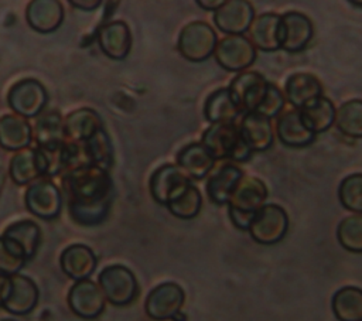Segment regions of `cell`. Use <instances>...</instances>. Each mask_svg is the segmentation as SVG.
<instances>
[{
	"instance_id": "cell-18",
	"label": "cell",
	"mask_w": 362,
	"mask_h": 321,
	"mask_svg": "<svg viewBox=\"0 0 362 321\" xmlns=\"http://www.w3.org/2000/svg\"><path fill=\"white\" fill-rule=\"evenodd\" d=\"M276 134L281 144L290 148H303L314 143L317 134L303 122L298 109L283 110L276 117Z\"/></svg>"
},
{
	"instance_id": "cell-34",
	"label": "cell",
	"mask_w": 362,
	"mask_h": 321,
	"mask_svg": "<svg viewBox=\"0 0 362 321\" xmlns=\"http://www.w3.org/2000/svg\"><path fill=\"white\" fill-rule=\"evenodd\" d=\"M1 235L17 242L25 252L28 260H31L37 255L41 243V228L37 222L31 219L17 221L8 225Z\"/></svg>"
},
{
	"instance_id": "cell-31",
	"label": "cell",
	"mask_w": 362,
	"mask_h": 321,
	"mask_svg": "<svg viewBox=\"0 0 362 321\" xmlns=\"http://www.w3.org/2000/svg\"><path fill=\"white\" fill-rule=\"evenodd\" d=\"M298 110L304 124L315 134L327 132L335 123L337 107L334 102L324 95L308 102Z\"/></svg>"
},
{
	"instance_id": "cell-11",
	"label": "cell",
	"mask_w": 362,
	"mask_h": 321,
	"mask_svg": "<svg viewBox=\"0 0 362 321\" xmlns=\"http://www.w3.org/2000/svg\"><path fill=\"white\" fill-rule=\"evenodd\" d=\"M66 301L71 311L83 320H95L106 308L102 288L90 279L75 281L68 291Z\"/></svg>"
},
{
	"instance_id": "cell-7",
	"label": "cell",
	"mask_w": 362,
	"mask_h": 321,
	"mask_svg": "<svg viewBox=\"0 0 362 321\" xmlns=\"http://www.w3.org/2000/svg\"><path fill=\"white\" fill-rule=\"evenodd\" d=\"M185 303L184 288L174 281H164L156 286L144 301L146 314L154 321H167L178 320L185 315L181 313V308Z\"/></svg>"
},
{
	"instance_id": "cell-21",
	"label": "cell",
	"mask_w": 362,
	"mask_h": 321,
	"mask_svg": "<svg viewBox=\"0 0 362 321\" xmlns=\"http://www.w3.org/2000/svg\"><path fill=\"white\" fill-rule=\"evenodd\" d=\"M59 266L64 274L79 281L92 276L98 266V257L89 246L83 243H74L62 250L59 256Z\"/></svg>"
},
{
	"instance_id": "cell-17",
	"label": "cell",
	"mask_w": 362,
	"mask_h": 321,
	"mask_svg": "<svg viewBox=\"0 0 362 321\" xmlns=\"http://www.w3.org/2000/svg\"><path fill=\"white\" fill-rule=\"evenodd\" d=\"M40 290L33 279L24 274L10 276V288L3 308L13 315H27L38 304Z\"/></svg>"
},
{
	"instance_id": "cell-24",
	"label": "cell",
	"mask_w": 362,
	"mask_h": 321,
	"mask_svg": "<svg viewBox=\"0 0 362 321\" xmlns=\"http://www.w3.org/2000/svg\"><path fill=\"white\" fill-rule=\"evenodd\" d=\"M245 177L243 170L235 163H223L206 181V195L215 205H228L232 192Z\"/></svg>"
},
{
	"instance_id": "cell-9",
	"label": "cell",
	"mask_w": 362,
	"mask_h": 321,
	"mask_svg": "<svg viewBox=\"0 0 362 321\" xmlns=\"http://www.w3.org/2000/svg\"><path fill=\"white\" fill-rule=\"evenodd\" d=\"M288 230V215L279 204H264L253 216L249 235L260 245L279 243Z\"/></svg>"
},
{
	"instance_id": "cell-27",
	"label": "cell",
	"mask_w": 362,
	"mask_h": 321,
	"mask_svg": "<svg viewBox=\"0 0 362 321\" xmlns=\"http://www.w3.org/2000/svg\"><path fill=\"white\" fill-rule=\"evenodd\" d=\"M187 182H192V180L177 164L167 163L153 171L148 188L153 199L157 204L165 205L170 195Z\"/></svg>"
},
{
	"instance_id": "cell-29",
	"label": "cell",
	"mask_w": 362,
	"mask_h": 321,
	"mask_svg": "<svg viewBox=\"0 0 362 321\" xmlns=\"http://www.w3.org/2000/svg\"><path fill=\"white\" fill-rule=\"evenodd\" d=\"M65 134L69 141H86L102 130L103 120L92 107H79L65 116Z\"/></svg>"
},
{
	"instance_id": "cell-39",
	"label": "cell",
	"mask_w": 362,
	"mask_h": 321,
	"mask_svg": "<svg viewBox=\"0 0 362 321\" xmlns=\"http://www.w3.org/2000/svg\"><path fill=\"white\" fill-rule=\"evenodd\" d=\"M284 105H286V96L281 92V89L277 85L269 82L264 98H263L260 106L257 107L256 113L266 116L267 119L272 120L283 113Z\"/></svg>"
},
{
	"instance_id": "cell-10",
	"label": "cell",
	"mask_w": 362,
	"mask_h": 321,
	"mask_svg": "<svg viewBox=\"0 0 362 321\" xmlns=\"http://www.w3.org/2000/svg\"><path fill=\"white\" fill-rule=\"evenodd\" d=\"M214 57L221 68L239 74L256 61L257 52L247 37L226 35L218 41Z\"/></svg>"
},
{
	"instance_id": "cell-36",
	"label": "cell",
	"mask_w": 362,
	"mask_h": 321,
	"mask_svg": "<svg viewBox=\"0 0 362 321\" xmlns=\"http://www.w3.org/2000/svg\"><path fill=\"white\" fill-rule=\"evenodd\" d=\"M28 257L23 247L13 239L0 236V274L14 276L25 266Z\"/></svg>"
},
{
	"instance_id": "cell-41",
	"label": "cell",
	"mask_w": 362,
	"mask_h": 321,
	"mask_svg": "<svg viewBox=\"0 0 362 321\" xmlns=\"http://www.w3.org/2000/svg\"><path fill=\"white\" fill-rule=\"evenodd\" d=\"M10 288V276L0 274V307H3Z\"/></svg>"
},
{
	"instance_id": "cell-32",
	"label": "cell",
	"mask_w": 362,
	"mask_h": 321,
	"mask_svg": "<svg viewBox=\"0 0 362 321\" xmlns=\"http://www.w3.org/2000/svg\"><path fill=\"white\" fill-rule=\"evenodd\" d=\"M165 206L180 219H192L199 214L202 206L201 191L194 182H187L170 195Z\"/></svg>"
},
{
	"instance_id": "cell-15",
	"label": "cell",
	"mask_w": 362,
	"mask_h": 321,
	"mask_svg": "<svg viewBox=\"0 0 362 321\" xmlns=\"http://www.w3.org/2000/svg\"><path fill=\"white\" fill-rule=\"evenodd\" d=\"M281 16V49L290 54L301 52L308 47L314 35L311 18L296 10L286 11Z\"/></svg>"
},
{
	"instance_id": "cell-38",
	"label": "cell",
	"mask_w": 362,
	"mask_h": 321,
	"mask_svg": "<svg viewBox=\"0 0 362 321\" xmlns=\"http://www.w3.org/2000/svg\"><path fill=\"white\" fill-rule=\"evenodd\" d=\"M338 199L346 211L362 215V173H354L341 180Z\"/></svg>"
},
{
	"instance_id": "cell-3",
	"label": "cell",
	"mask_w": 362,
	"mask_h": 321,
	"mask_svg": "<svg viewBox=\"0 0 362 321\" xmlns=\"http://www.w3.org/2000/svg\"><path fill=\"white\" fill-rule=\"evenodd\" d=\"M201 143L215 160L245 163L253 154L242 139L239 126L235 122L209 124L201 136Z\"/></svg>"
},
{
	"instance_id": "cell-28",
	"label": "cell",
	"mask_w": 362,
	"mask_h": 321,
	"mask_svg": "<svg viewBox=\"0 0 362 321\" xmlns=\"http://www.w3.org/2000/svg\"><path fill=\"white\" fill-rule=\"evenodd\" d=\"M33 141V129L28 119L16 113H7L0 117V147L7 151H20L30 147Z\"/></svg>"
},
{
	"instance_id": "cell-2",
	"label": "cell",
	"mask_w": 362,
	"mask_h": 321,
	"mask_svg": "<svg viewBox=\"0 0 362 321\" xmlns=\"http://www.w3.org/2000/svg\"><path fill=\"white\" fill-rule=\"evenodd\" d=\"M269 197V188L257 177L245 175L228 202V215L235 228L240 230H249L250 222L255 214L266 204Z\"/></svg>"
},
{
	"instance_id": "cell-6",
	"label": "cell",
	"mask_w": 362,
	"mask_h": 321,
	"mask_svg": "<svg viewBox=\"0 0 362 321\" xmlns=\"http://www.w3.org/2000/svg\"><path fill=\"white\" fill-rule=\"evenodd\" d=\"M48 91L34 78L17 81L7 92V105L18 116L31 119L38 117L48 103Z\"/></svg>"
},
{
	"instance_id": "cell-37",
	"label": "cell",
	"mask_w": 362,
	"mask_h": 321,
	"mask_svg": "<svg viewBox=\"0 0 362 321\" xmlns=\"http://www.w3.org/2000/svg\"><path fill=\"white\" fill-rule=\"evenodd\" d=\"M339 245L352 253H362V215L354 214L339 221L337 226Z\"/></svg>"
},
{
	"instance_id": "cell-20",
	"label": "cell",
	"mask_w": 362,
	"mask_h": 321,
	"mask_svg": "<svg viewBox=\"0 0 362 321\" xmlns=\"http://www.w3.org/2000/svg\"><path fill=\"white\" fill-rule=\"evenodd\" d=\"M239 130L246 146L252 153L267 151L274 143V132L272 120L256 112H249L242 116Z\"/></svg>"
},
{
	"instance_id": "cell-4",
	"label": "cell",
	"mask_w": 362,
	"mask_h": 321,
	"mask_svg": "<svg viewBox=\"0 0 362 321\" xmlns=\"http://www.w3.org/2000/svg\"><path fill=\"white\" fill-rule=\"evenodd\" d=\"M218 35L215 30L205 21H191L182 27L177 40V49L189 62L198 64L214 55Z\"/></svg>"
},
{
	"instance_id": "cell-13",
	"label": "cell",
	"mask_w": 362,
	"mask_h": 321,
	"mask_svg": "<svg viewBox=\"0 0 362 321\" xmlns=\"http://www.w3.org/2000/svg\"><path fill=\"white\" fill-rule=\"evenodd\" d=\"M49 163L44 151L38 147H27L17 151L8 164V175L17 185H30L31 182L48 177Z\"/></svg>"
},
{
	"instance_id": "cell-14",
	"label": "cell",
	"mask_w": 362,
	"mask_h": 321,
	"mask_svg": "<svg viewBox=\"0 0 362 321\" xmlns=\"http://www.w3.org/2000/svg\"><path fill=\"white\" fill-rule=\"evenodd\" d=\"M255 7L246 0H223L214 11V23L218 30L228 35H243L255 20Z\"/></svg>"
},
{
	"instance_id": "cell-8",
	"label": "cell",
	"mask_w": 362,
	"mask_h": 321,
	"mask_svg": "<svg viewBox=\"0 0 362 321\" xmlns=\"http://www.w3.org/2000/svg\"><path fill=\"white\" fill-rule=\"evenodd\" d=\"M25 208L40 219H55L64 205L61 188L48 177L31 182L24 194Z\"/></svg>"
},
{
	"instance_id": "cell-26",
	"label": "cell",
	"mask_w": 362,
	"mask_h": 321,
	"mask_svg": "<svg viewBox=\"0 0 362 321\" xmlns=\"http://www.w3.org/2000/svg\"><path fill=\"white\" fill-rule=\"evenodd\" d=\"M214 156L201 141H192L184 146L175 157V164L191 178L204 180L215 165Z\"/></svg>"
},
{
	"instance_id": "cell-43",
	"label": "cell",
	"mask_w": 362,
	"mask_h": 321,
	"mask_svg": "<svg viewBox=\"0 0 362 321\" xmlns=\"http://www.w3.org/2000/svg\"><path fill=\"white\" fill-rule=\"evenodd\" d=\"M349 4H352V6H359V8H362V3H361V1H349Z\"/></svg>"
},
{
	"instance_id": "cell-16",
	"label": "cell",
	"mask_w": 362,
	"mask_h": 321,
	"mask_svg": "<svg viewBox=\"0 0 362 321\" xmlns=\"http://www.w3.org/2000/svg\"><path fill=\"white\" fill-rule=\"evenodd\" d=\"M96 42L110 59H124L132 49V31L126 21L112 20L98 28Z\"/></svg>"
},
{
	"instance_id": "cell-22",
	"label": "cell",
	"mask_w": 362,
	"mask_h": 321,
	"mask_svg": "<svg viewBox=\"0 0 362 321\" xmlns=\"http://www.w3.org/2000/svg\"><path fill=\"white\" fill-rule=\"evenodd\" d=\"M64 6L58 0H31L25 8L27 24L37 33L57 31L64 23Z\"/></svg>"
},
{
	"instance_id": "cell-33",
	"label": "cell",
	"mask_w": 362,
	"mask_h": 321,
	"mask_svg": "<svg viewBox=\"0 0 362 321\" xmlns=\"http://www.w3.org/2000/svg\"><path fill=\"white\" fill-rule=\"evenodd\" d=\"M331 308L338 321H362V288L341 287L332 296Z\"/></svg>"
},
{
	"instance_id": "cell-5",
	"label": "cell",
	"mask_w": 362,
	"mask_h": 321,
	"mask_svg": "<svg viewBox=\"0 0 362 321\" xmlns=\"http://www.w3.org/2000/svg\"><path fill=\"white\" fill-rule=\"evenodd\" d=\"M106 301L116 307L132 304L139 296V281L134 273L123 264L106 266L98 276Z\"/></svg>"
},
{
	"instance_id": "cell-1",
	"label": "cell",
	"mask_w": 362,
	"mask_h": 321,
	"mask_svg": "<svg viewBox=\"0 0 362 321\" xmlns=\"http://www.w3.org/2000/svg\"><path fill=\"white\" fill-rule=\"evenodd\" d=\"M62 195L74 222L83 226L102 223L115 199V184L105 168L79 167L61 175Z\"/></svg>"
},
{
	"instance_id": "cell-30",
	"label": "cell",
	"mask_w": 362,
	"mask_h": 321,
	"mask_svg": "<svg viewBox=\"0 0 362 321\" xmlns=\"http://www.w3.org/2000/svg\"><path fill=\"white\" fill-rule=\"evenodd\" d=\"M242 113L228 86L219 88L208 95L204 103V117L211 124L235 122Z\"/></svg>"
},
{
	"instance_id": "cell-44",
	"label": "cell",
	"mask_w": 362,
	"mask_h": 321,
	"mask_svg": "<svg viewBox=\"0 0 362 321\" xmlns=\"http://www.w3.org/2000/svg\"><path fill=\"white\" fill-rule=\"evenodd\" d=\"M0 321H17V320H13V318H1Z\"/></svg>"
},
{
	"instance_id": "cell-35",
	"label": "cell",
	"mask_w": 362,
	"mask_h": 321,
	"mask_svg": "<svg viewBox=\"0 0 362 321\" xmlns=\"http://www.w3.org/2000/svg\"><path fill=\"white\" fill-rule=\"evenodd\" d=\"M335 127L349 139H362V99H349L337 107Z\"/></svg>"
},
{
	"instance_id": "cell-25",
	"label": "cell",
	"mask_w": 362,
	"mask_h": 321,
	"mask_svg": "<svg viewBox=\"0 0 362 321\" xmlns=\"http://www.w3.org/2000/svg\"><path fill=\"white\" fill-rule=\"evenodd\" d=\"M324 95L321 81L308 72H294L284 82V96L294 109H301L308 102Z\"/></svg>"
},
{
	"instance_id": "cell-42",
	"label": "cell",
	"mask_w": 362,
	"mask_h": 321,
	"mask_svg": "<svg viewBox=\"0 0 362 321\" xmlns=\"http://www.w3.org/2000/svg\"><path fill=\"white\" fill-rule=\"evenodd\" d=\"M222 3H223V0H211V1H208V0H197V4H198L201 8H204V10H212V11L218 10V8L222 6Z\"/></svg>"
},
{
	"instance_id": "cell-12",
	"label": "cell",
	"mask_w": 362,
	"mask_h": 321,
	"mask_svg": "<svg viewBox=\"0 0 362 321\" xmlns=\"http://www.w3.org/2000/svg\"><path fill=\"white\" fill-rule=\"evenodd\" d=\"M269 81L257 71H243L232 78L229 91L242 112H256L267 91Z\"/></svg>"
},
{
	"instance_id": "cell-19",
	"label": "cell",
	"mask_w": 362,
	"mask_h": 321,
	"mask_svg": "<svg viewBox=\"0 0 362 321\" xmlns=\"http://www.w3.org/2000/svg\"><path fill=\"white\" fill-rule=\"evenodd\" d=\"M249 40L262 52L281 49V16L272 11L256 16L249 28Z\"/></svg>"
},
{
	"instance_id": "cell-40",
	"label": "cell",
	"mask_w": 362,
	"mask_h": 321,
	"mask_svg": "<svg viewBox=\"0 0 362 321\" xmlns=\"http://www.w3.org/2000/svg\"><path fill=\"white\" fill-rule=\"evenodd\" d=\"M69 4L79 8V10H86V11H90V10H95L98 8L102 1L100 0H86V1H81V0H69Z\"/></svg>"
},
{
	"instance_id": "cell-23",
	"label": "cell",
	"mask_w": 362,
	"mask_h": 321,
	"mask_svg": "<svg viewBox=\"0 0 362 321\" xmlns=\"http://www.w3.org/2000/svg\"><path fill=\"white\" fill-rule=\"evenodd\" d=\"M65 117L52 109L44 110L35 122L34 133H35V143L37 147L42 151H55L61 148L66 141L65 134Z\"/></svg>"
}]
</instances>
